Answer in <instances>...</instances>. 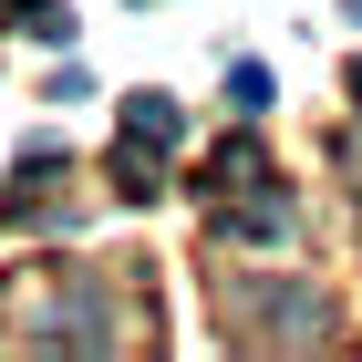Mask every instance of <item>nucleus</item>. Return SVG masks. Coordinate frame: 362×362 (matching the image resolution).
Instances as JSON below:
<instances>
[{
	"instance_id": "f257e3e1",
	"label": "nucleus",
	"mask_w": 362,
	"mask_h": 362,
	"mask_svg": "<svg viewBox=\"0 0 362 362\" xmlns=\"http://www.w3.org/2000/svg\"><path fill=\"white\" fill-rule=\"evenodd\" d=\"M124 145H145V156H176V145H187V114H176L166 93H135V104H124Z\"/></svg>"
},
{
	"instance_id": "f03ea898",
	"label": "nucleus",
	"mask_w": 362,
	"mask_h": 362,
	"mask_svg": "<svg viewBox=\"0 0 362 362\" xmlns=\"http://www.w3.org/2000/svg\"><path fill=\"white\" fill-rule=\"evenodd\" d=\"M0 11H11L31 42H73V0H0Z\"/></svg>"
},
{
	"instance_id": "7ed1b4c3",
	"label": "nucleus",
	"mask_w": 362,
	"mask_h": 362,
	"mask_svg": "<svg viewBox=\"0 0 362 362\" xmlns=\"http://www.w3.org/2000/svg\"><path fill=\"white\" fill-rule=\"evenodd\" d=\"M352 104H362V62H352Z\"/></svg>"
}]
</instances>
